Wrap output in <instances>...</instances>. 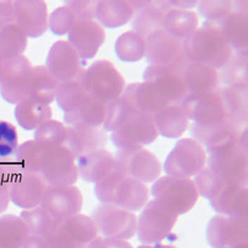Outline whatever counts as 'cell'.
Wrapping results in <instances>:
<instances>
[{
  "instance_id": "cell-1",
  "label": "cell",
  "mask_w": 248,
  "mask_h": 248,
  "mask_svg": "<svg viewBox=\"0 0 248 248\" xmlns=\"http://www.w3.org/2000/svg\"><path fill=\"white\" fill-rule=\"evenodd\" d=\"M97 200L130 212H138L150 200L149 189L141 181L116 170L94 186Z\"/></svg>"
},
{
  "instance_id": "cell-2",
  "label": "cell",
  "mask_w": 248,
  "mask_h": 248,
  "mask_svg": "<svg viewBox=\"0 0 248 248\" xmlns=\"http://www.w3.org/2000/svg\"><path fill=\"white\" fill-rule=\"evenodd\" d=\"M184 46L187 61L207 65L217 71L229 65L234 52L217 31L203 26L184 40Z\"/></svg>"
},
{
  "instance_id": "cell-3",
  "label": "cell",
  "mask_w": 248,
  "mask_h": 248,
  "mask_svg": "<svg viewBox=\"0 0 248 248\" xmlns=\"http://www.w3.org/2000/svg\"><path fill=\"white\" fill-rule=\"evenodd\" d=\"M149 192L153 200L158 201L176 216L189 212L200 198L192 179L174 178L168 175L156 179Z\"/></svg>"
},
{
  "instance_id": "cell-4",
  "label": "cell",
  "mask_w": 248,
  "mask_h": 248,
  "mask_svg": "<svg viewBox=\"0 0 248 248\" xmlns=\"http://www.w3.org/2000/svg\"><path fill=\"white\" fill-rule=\"evenodd\" d=\"M206 165L220 178L231 183L247 185L248 156L247 149L238 141L225 144L206 152Z\"/></svg>"
},
{
  "instance_id": "cell-5",
  "label": "cell",
  "mask_w": 248,
  "mask_h": 248,
  "mask_svg": "<svg viewBox=\"0 0 248 248\" xmlns=\"http://www.w3.org/2000/svg\"><path fill=\"white\" fill-rule=\"evenodd\" d=\"M83 83L88 96L107 106L118 99L125 87L121 72L112 62L106 60H99L90 65L85 71Z\"/></svg>"
},
{
  "instance_id": "cell-6",
  "label": "cell",
  "mask_w": 248,
  "mask_h": 248,
  "mask_svg": "<svg viewBox=\"0 0 248 248\" xmlns=\"http://www.w3.org/2000/svg\"><path fill=\"white\" fill-rule=\"evenodd\" d=\"M206 150L192 138L179 139L164 161L168 176L192 179L206 168Z\"/></svg>"
},
{
  "instance_id": "cell-7",
  "label": "cell",
  "mask_w": 248,
  "mask_h": 248,
  "mask_svg": "<svg viewBox=\"0 0 248 248\" xmlns=\"http://www.w3.org/2000/svg\"><path fill=\"white\" fill-rule=\"evenodd\" d=\"M178 217L155 200H149L137 217V232L141 245H155L167 238Z\"/></svg>"
},
{
  "instance_id": "cell-8",
  "label": "cell",
  "mask_w": 248,
  "mask_h": 248,
  "mask_svg": "<svg viewBox=\"0 0 248 248\" xmlns=\"http://www.w3.org/2000/svg\"><path fill=\"white\" fill-rule=\"evenodd\" d=\"M32 63L26 56L3 61L0 77V96L9 105H19L30 94Z\"/></svg>"
},
{
  "instance_id": "cell-9",
  "label": "cell",
  "mask_w": 248,
  "mask_h": 248,
  "mask_svg": "<svg viewBox=\"0 0 248 248\" xmlns=\"http://www.w3.org/2000/svg\"><path fill=\"white\" fill-rule=\"evenodd\" d=\"M145 60L149 66H165L183 70L189 61L184 40L171 36L167 31H158L145 39Z\"/></svg>"
},
{
  "instance_id": "cell-10",
  "label": "cell",
  "mask_w": 248,
  "mask_h": 248,
  "mask_svg": "<svg viewBox=\"0 0 248 248\" xmlns=\"http://www.w3.org/2000/svg\"><path fill=\"white\" fill-rule=\"evenodd\" d=\"M40 176L47 186H68L78 180L76 159L65 147L44 148Z\"/></svg>"
},
{
  "instance_id": "cell-11",
  "label": "cell",
  "mask_w": 248,
  "mask_h": 248,
  "mask_svg": "<svg viewBox=\"0 0 248 248\" xmlns=\"http://www.w3.org/2000/svg\"><path fill=\"white\" fill-rule=\"evenodd\" d=\"M91 217L102 237L128 241L136 236L137 215L134 212L114 205L99 203L92 211Z\"/></svg>"
},
{
  "instance_id": "cell-12",
  "label": "cell",
  "mask_w": 248,
  "mask_h": 248,
  "mask_svg": "<svg viewBox=\"0 0 248 248\" xmlns=\"http://www.w3.org/2000/svg\"><path fill=\"white\" fill-rule=\"evenodd\" d=\"M206 240L212 248H234L248 242V216L215 215L206 226Z\"/></svg>"
},
{
  "instance_id": "cell-13",
  "label": "cell",
  "mask_w": 248,
  "mask_h": 248,
  "mask_svg": "<svg viewBox=\"0 0 248 248\" xmlns=\"http://www.w3.org/2000/svg\"><path fill=\"white\" fill-rule=\"evenodd\" d=\"M181 107L189 122L198 125L218 123L229 117L222 97L217 91L187 93L181 102Z\"/></svg>"
},
{
  "instance_id": "cell-14",
  "label": "cell",
  "mask_w": 248,
  "mask_h": 248,
  "mask_svg": "<svg viewBox=\"0 0 248 248\" xmlns=\"http://www.w3.org/2000/svg\"><path fill=\"white\" fill-rule=\"evenodd\" d=\"M117 169L144 184L154 183L160 178L161 163L145 148L121 149L114 154Z\"/></svg>"
},
{
  "instance_id": "cell-15",
  "label": "cell",
  "mask_w": 248,
  "mask_h": 248,
  "mask_svg": "<svg viewBox=\"0 0 248 248\" xmlns=\"http://www.w3.org/2000/svg\"><path fill=\"white\" fill-rule=\"evenodd\" d=\"M143 82L156 92L165 105H181L187 94L181 70L165 66H148L143 72Z\"/></svg>"
},
{
  "instance_id": "cell-16",
  "label": "cell",
  "mask_w": 248,
  "mask_h": 248,
  "mask_svg": "<svg viewBox=\"0 0 248 248\" xmlns=\"http://www.w3.org/2000/svg\"><path fill=\"white\" fill-rule=\"evenodd\" d=\"M158 137L153 118L136 116L124 122L118 129L110 133V141L117 150L137 149L154 143Z\"/></svg>"
},
{
  "instance_id": "cell-17",
  "label": "cell",
  "mask_w": 248,
  "mask_h": 248,
  "mask_svg": "<svg viewBox=\"0 0 248 248\" xmlns=\"http://www.w3.org/2000/svg\"><path fill=\"white\" fill-rule=\"evenodd\" d=\"M57 220L63 222L75 215L81 214L83 196L78 187L68 186H47L41 205Z\"/></svg>"
},
{
  "instance_id": "cell-18",
  "label": "cell",
  "mask_w": 248,
  "mask_h": 248,
  "mask_svg": "<svg viewBox=\"0 0 248 248\" xmlns=\"http://www.w3.org/2000/svg\"><path fill=\"white\" fill-rule=\"evenodd\" d=\"M14 23L25 32L28 39L43 36L48 29L47 5L43 0H15Z\"/></svg>"
},
{
  "instance_id": "cell-19",
  "label": "cell",
  "mask_w": 248,
  "mask_h": 248,
  "mask_svg": "<svg viewBox=\"0 0 248 248\" xmlns=\"http://www.w3.org/2000/svg\"><path fill=\"white\" fill-rule=\"evenodd\" d=\"M47 184L37 174L15 172L10 185V202L23 210L41 205Z\"/></svg>"
},
{
  "instance_id": "cell-20",
  "label": "cell",
  "mask_w": 248,
  "mask_h": 248,
  "mask_svg": "<svg viewBox=\"0 0 248 248\" xmlns=\"http://www.w3.org/2000/svg\"><path fill=\"white\" fill-rule=\"evenodd\" d=\"M67 36L68 43L76 50L82 63L96 56L106 40L105 30L94 20L77 21Z\"/></svg>"
},
{
  "instance_id": "cell-21",
  "label": "cell",
  "mask_w": 248,
  "mask_h": 248,
  "mask_svg": "<svg viewBox=\"0 0 248 248\" xmlns=\"http://www.w3.org/2000/svg\"><path fill=\"white\" fill-rule=\"evenodd\" d=\"M191 138L198 141L201 147L207 150L229 143L240 141V128L237 127V119L227 117L222 122L209 125H198L192 124L190 127Z\"/></svg>"
},
{
  "instance_id": "cell-22",
  "label": "cell",
  "mask_w": 248,
  "mask_h": 248,
  "mask_svg": "<svg viewBox=\"0 0 248 248\" xmlns=\"http://www.w3.org/2000/svg\"><path fill=\"white\" fill-rule=\"evenodd\" d=\"M45 67L59 82L74 77L82 68V61L68 41L60 40L51 46Z\"/></svg>"
},
{
  "instance_id": "cell-23",
  "label": "cell",
  "mask_w": 248,
  "mask_h": 248,
  "mask_svg": "<svg viewBox=\"0 0 248 248\" xmlns=\"http://www.w3.org/2000/svg\"><path fill=\"white\" fill-rule=\"evenodd\" d=\"M203 28L217 31L230 44L232 50L245 54L248 45V17L242 12H233L218 20L205 21Z\"/></svg>"
},
{
  "instance_id": "cell-24",
  "label": "cell",
  "mask_w": 248,
  "mask_h": 248,
  "mask_svg": "<svg viewBox=\"0 0 248 248\" xmlns=\"http://www.w3.org/2000/svg\"><path fill=\"white\" fill-rule=\"evenodd\" d=\"M119 98L138 116L153 117L163 107L165 102L156 94L154 90L148 83H130L125 86Z\"/></svg>"
},
{
  "instance_id": "cell-25",
  "label": "cell",
  "mask_w": 248,
  "mask_h": 248,
  "mask_svg": "<svg viewBox=\"0 0 248 248\" xmlns=\"http://www.w3.org/2000/svg\"><path fill=\"white\" fill-rule=\"evenodd\" d=\"M76 167L79 178L91 184H97L110 172L118 170L114 154L105 148L92 150L79 156L76 159Z\"/></svg>"
},
{
  "instance_id": "cell-26",
  "label": "cell",
  "mask_w": 248,
  "mask_h": 248,
  "mask_svg": "<svg viewBox=\"0 0 248 248\" xmlns=\"http://www.w3.org/2000/svg\"><path fill=\"white\" fill-rule=\"evenodd\" d=\"M211 209L217 215L242 217L248 215L247 185L227 184L209 200Z\"/></svg>"
},
{
  "instance_id": "cell-27",
  "label": "cell",
  "mask_w": 248,
  "mask_h": 248,
  "mask_svg": "<svg viewBox=\"0 0 248 248\" xmlns=\"http://www.w3.org/2000/svg\"><path fill=\"white\" fill-rule=\"evenodd\" d=\"M107 141L105 133L99 128L87 127V125H68L66 127L65 145L75 159L87 154L92 150L103 148Z\"/></svg>"
},
{
  "instance_id": "cell-28",
  "label": "cell",
  "mask_w": 248,
  "mask_h": 248,
  "mask_svg": "<svg viewBox=\"0 0 248 248\" xmlns=\"http://www.w3.org/2000/svg\"><path fill=\"white\" fill-rule=\"evenodd\" d=\"M181 76L187 93L216 92L220 85L218 71L196 62H189L181 70Z\"/></svg>"
},
{
  "instance_id": "cell-29",
  "label": "cell",
  "mask_w": 248,
  "mask_h": 248,
  "mask_svg": "<svg viewBox=\"0 0 248 248\" xmlns=\"http://www.w3.org/2000/svg\"><path fill=\"white\" fill-rule=\"evenodd\" d=\"M107 116V105L86 96L74 107L63 114V121L67 125H87V127L99 128L105 123Z\"/></svg>"
},
{
  "instance_id": "cell-30",
  "label": "cell",
  "mask_w": 248,
  "mask_h": 248,
  "mask_svg": "<svg viewBox=\"0 0 248 248\" xmlns=\"http://www.w3.org/2000/svg\"><path fill=\"white\" fill-rule=\"evenodd\" d=\"M158 136L169 139H178L189 129V119L186 118L181 105H167L153 117Z\"/></svg>"
},
{
  "instance_id": "cell-31",
  "label": "cell",
  "mask_w": 248,
  "mask_h": 248,
  "mask_svg": "<svg viewBox=\"0 0 248 248\" xmlns=\"http://www.w3.org/2000/svg\"><path fill=\"white\" fill-rule=\"evenodd\" d=\"M134 12L125 0H101L97 3V23L103 28L118 29L127 25Z\"/></svg>"
},
{
  "instance_id": "cell-32",
  "label": "cell",
  "mask_w": 248,
  "mask_h": 248,
  "mask_svg": "<svg viewBox=\"0 0 248 248\" xmlns=\"http://www.w3.org/2000/svg\"><path fill=\"white\" fill-rule=\"evenodd\" d=\"M85 71V68H81L74 77L57 83L55 101L60 109L63 112H68L76 107L82 99L88 96L85 90V83H83Z\"/></svg>"
},
{
  "instance_id": "cell-33",
  "label": "cell",
  "mask_w": 248,
  "mask_h": 248,
  "mask_svg": "<svg viewBox=\"0 0 248 248\" xmlns=\"http://www.w3.org/2000/svg\"><path fill=\"white\" fill-rule=\"evenodd\" d=\"M165 10L156 1H153L149 6L134 13L132 17V30L143 37L144 40L150 35L164 30Z\"/></svg>"
},
{
  "instance_id": "cell-34",
  "label": "cell",
  "mask_w": 248,
  "mask_h": 248,
  "mask_svg": "<svg viewBox=\"0 0 248 248\" xmlns=\"http://www.w3.org/2000/svg\"><path fill=\"white\" fill-rule=\"evenodd\" d=\"M57 83L59 81L48 72L45 66H34L31 75L29 98L40 105L50 106L55 101Z\"/></svg>"
},
{
  "instance_id": "cell-35",
  "label": "cell",
  "mask_w": 248,
  "mask_h": 248,
  "mask_svg": "<svg viewBox=\"0 0 248 248\" xmlns=\"http://www.w3.org/2000/svg\"><path fill=\"white\" fill-rule=\"evenodd\" d=\"M15 119L20 127L25 130H36L45 122L52 117L51 106L40 105L37 102L28 98L20 102L15 107Z\"/></svg>"
},
{
  "instance_id": "cell-36",
  "label": "cell",
  "mask_w": 248,
  "mask_h": 248,
  "mask_svg": "<svg viewBox=\"0 0 248 248\" xmlns=\"http://www.w3.org/2000/svg\"><path fill=\"white\" fill-rule=\"evenodd\" d=\"M199 29V16L191 10H168L164 17V31L171 36L185 40Z\"/></svg>"
},
{
  "instance_id": "cell-37",
  "label": "cell",
  "mask_w": 248,
  "mask_h": 248,
  "mask_svg": "<svg viewBox=\"0 0 248 248\" xmlns=\"http://www.w3.org/2000/svg\"><path fill=\"white\" fill-rule=\"evenodd\" d=\"M29 236V230L21 217L15 215L0 216V247L21 248Z\"/></svg>"
},
{
  "instance_id": "cell-38",
  "label": "cell",
  "mask_w": 248,
  "mask_h": 248,
  "mask_svg": "<svg viewBox=\"0 0 248 248\" xmlns=\"http://www.w3.org/2000/svg\"><path fill=\"white\" fill-rule=\"evenodd\" d=\"M20 217L25 222L30 236L44 237V238L52 231H55L62 223L56 217L52 216L47 210L44 209L43 206L23 210Z\"/></svg>"
},
{
  "instance_id": "cell-39",
  "label": "cell",
  "mask_w": 248,
  "mask_h": 248,
  "mask_svg": "<svg viewBox=\"0 0 248 248\" xmlns=\"http://www.w3.org/2000/svg\"><path fill=\"white\" fill-rule=\"evenodd\" d=\"M43 153L44 148L34 139L20 144L14 153V164H12L15 172H30L40 175Z\"/></svg>"
},
{
  "instance_id": "cell-40",
  "label": "cell",
  "mask_w": 248,
  "mask_h": 248,
  "mask_svg": "<svg viewBox=\"0 0 248 248\" xmlns=\"http://www.w3.org/2000/svg\"><path fill=\"white\" fill-rule=\"evenodd\" d=\"M28 45V36L16 24H10L0 29V60L23 56Z\"/></svg>"
},
{
  "instance_id": "cell-41",
  "label": "cell",
  "mask_w": 248,
  "mask_h": 248,
  "mask_svg": "<svg viewBox=\"0 0 248 248\" xmlns=\"http://www.w3.org/2000/svg\"><path fill=\"white\" fill-rule=\"evenodd\" d=\"M114 52L122 62L133 63L145 56V40L133 30L119 35L114 44Z\"/></svg>"
},
{
  "instance_id": "cell-42",
  "label": "cell",
  "mask_w": 248,
  "mask_h": 248,
  "mask_svg": "<svg viewBox=\"0 0 248 248\" xmlns=\"http://www.w3.org/2000/svg\"><path fill=\"white\" fill-rule=\"evenodd\" d=\"M62 227L70 234L79 248H83L98 237L96 223L93 222L92 217L87 215H75L62 222Z\"/></svg>"
},
{
  "instance_id": "cell-43",
  "label": "cell",
  "mask_w": 248,
  "mask_h": 248,
  "mask_svg": "<svg viewBox=\"0 0 248 248\" xmlns=\"http://www.w3.org/2000/svg\"><path fill=\"white\" fill-rule=\"evenodd\" d=\"M66 138V125L60 123L59 121H50L41 124L35 130V139L43 148H54L61 147L65 144Z\"/></svg>"
},
{
  "instance_id": "cell-44",
  "label": "cell",
  "mask_w": 248,
  "mask_h": 248,
  "mask_svg": "<svg viewBox=\"0 0 248 248\" xmlns=\"http://www.w3.org/2000/svg\"><path fill=\"white\" fill-rule=\"evenodd\" d=\"M192 181H194L195 186H196L199 196H202V198L207 199V200L214 198L215 195L220 191L223 186L227 185V184H232L231 181H227L225 179L220 178L218 175L212 172L207 168H203L196 176H194Z\"/></svg>"
},
{
  "instance_id": "cell-45",
  "label": "cell",
  "mask_w": 248,
  "mask_h": 248,
  "mask_svg": "<svg viewBox=\"0 0 248 248\" xmlns=\"http://www.w3.org/2000/svg\"><path fill=\"white\" fill-rule=\"evenodd\" d=\"M77 19L67 6H60L48 15V29L56 36L68 35L72 28L76 25Z\"/></svg>"
},
{
  "instance_id": "cell-46",
  "label": "cell",
  "mask_w": 248,
  "mask_h": 248,
  "mask_svg": "<svg viewBox=\"0 0 248 248\" xmlns=\"http://www.w3.org/2000/svg\"><path fill=\"white\" fill-rule=\"evenodd\" d=\"M136 116L138 114L132 112L130 108L121 98H118L107 106V116L103 123V128L107 132L112 133L113 130L118 129L124 122Z\"/></svg>"
},
{
  "instance_id": "cell-47",
  "label": "cell",
  "mask_w": 248,
  "mask_h": 248,
  "mask_svg": "<svg viewBox=\"0 0 248 248\" xmlns=\"http://www.w3.org/2000/svg\"><path fill=\"white\" fill-rule=\"evenodd\" d=\"M233 4L227 0H201L198 1L196 6L199 15H201L206 21H214L236 12V5Z\"/></svg>"
},
{
  "instance_id": "cell-48",
  "label": "cell",
  "mask_w": 248,
  "mask_h": 248,
  "mask_svg": "<svg viewBox=\"0 0 248 248\" xmlns=\"http://www.w3.org/2000/svg\"><path fill=\"white\" fill-rule=\"evenodd\" d=\"M19 147V137L16 128L6 121H0V158L13 156Z\"/></svg>"
},
{
  "instance_id": "cell-49",
  "label": "cell",
  "mask_w": 248,
  "mask_h": 248,
  "mask_svg": "<svg viewBox=\"0 0 248 248\" xmlns=\"http://www.w3.org/2000/svg\"><path fill=\"white\" fill-rule=\"evenodd\" d=\"M14 174L12 164H0V214H4L10 203V185Z\"/></svg>"
},
{
  "instance_id": "cell-50",
  "label": "cell",
  "mask_w": 248,
  "mask_h": 248,
  "mask_svg": "<svg viewBox=\"0 0 248 248\" xmlns=\"http://www.w3.org/2000/svg\"><path fill=\"white\" fill-rule=\"evenodd\" d=\"M97 3L96 0H70L65 1V6L74 13L77 21H86L96 19Z\"/></svg>"
},
{
  "instance_id": "cell-51",
  "label": "cell",
  "mask_w": 248,
  "mask_h": 248,
  "mask_svg": "<svg viewBox=\"0 0 248 248\" xmlns=\"http://www.w3.org/2000/svg\"><path fill=\"white\" fill-rule=\"evenodd\" d=\"M45 242L47 248H79L76 241L62 227V223L55 231L45 237Z\"/></svg>"
},
{
  "instance_id": "cell-52",
  "label": "cell",
  "mask_w": 248,
  "mask_h": 248,
  "mask_svg": "<svg viewBox=\"0 0 248 248\" xmlns=\"http://www.w3.org/2000/svg\"><path fill=\"white\" fill-rule=\"evenodd\" d=\"M83 248H133L128 241L98 236Z\"/></svg>"
},
{
  "instance_id": "cell-53",
  "label": "cell",
  "mask_w": 248,
  "mask_h": 248,
  "mask_svg": "<svg viewBox=\"0 0 248 248\" xmlns=\"http://www.w3.org/2000/svg\"><path fill=\"white\" fill-rule=\"evenodd\" d=\"M14 23V8L10 0H0V29Z\"/></svg>"
},
{
  "instance_id": "cell-54",
  "label": "cell",
  "mask_w": 248,
  "mask_h": 248,
  "mask_svg": "<svg viewBox=\"0 0 248 248\" xmlns=\"http://www.w3.org/2000/svg\"><path fill=\"white\" fill-rule=\"evenodd\" d=\"M161 8L168 12V10H190L194 6L198 5L196 0H165V1H156Z\"/></svg>"
},
{
  "instance_id": "cell-55",
  "label": "cell",
  "mask_w": 248,
  "mask_h": 248,
  "mask_svg": "<svg viewBox=\"0 0 248 248\" xmlns=\"http://www.w3.org/2000/svg\"><path fill=\"white\" fill-rule=\"evenodd\" d=\"M21 248H47V246H46L44 237L29 236V238L25 241Z\"/></svg>"
},
{
  "instance_id": "cell-56",
  "label": "cell",
  "mask_w": 248,
  "mask_h": 248,
  "mask_svg": "<svg viewBox=\"0 0 248 248\" xmlns=\"http://www.w3.org/2000/svg\"><path fill=\"white\" fill-rule=\"evenodd\" d=\"M129 3V5L132 6L133 12H139V10H141V9L147 8V6H149L150 4L153 3V1H149V0H144V1H138V0H129L128 1Z\"/></svg>"
},
{
  "instance_id": "cell-57",
  "label": "cell",
  "mask_w": 248,
  "mask_h": 248,
  "mask_svg": "<svg viewBox=\"0 0 248 248\" xmlns=\"http://www.w3.org/2000/svg\"><path fill=\"white\" fill-rule=\"evenodd\" d=\"M138 248H176L172 245H161V243H155V245H140Z\"/></svg>"
},
{
  "instance_id": "cell-58",
  "label": "cell",
  "mask_w": 248,
  "mask_h": 248,
  "mask_svg": "<svg viewBox=\"0 0 248 248\" xmlns=\"http://www.w3.org/2000/svg\"><path fill=\"white\" fill-rule=\"evenodd\" d=\"M234 248H248V242L247 243H243V245L237 246V247H234Z\"/></svg>"
},
{
  "instance_id": "cell-59",
  "label": "cell",
  "mask_w": 248,
  "mask_h": 248,
  "mask_svg": "<svg viewBox=\"0 0 248 248\" xmlns=\"http://www.w3.org/2000/svg\"><path fill=\"white\" fill-rule=\"evenodd\" d=\"M1 68H3V61L0 60V77H1Z\"/></svg>"
},
{
  "instance_id": "cell-60",
  "label": "cell",
  "mask_w": 248,
  "mask_h": 248,
  "mask_svg": "<svg viewBox=\"0 0 248 248\" xmlns=\"http://www.w3.org/2000/svg\"><path fill=\"white\" fill-rule=\"evenodd\" d=\"M0 248H1V247H0Z\"/></svg>"
}]
</instances>
